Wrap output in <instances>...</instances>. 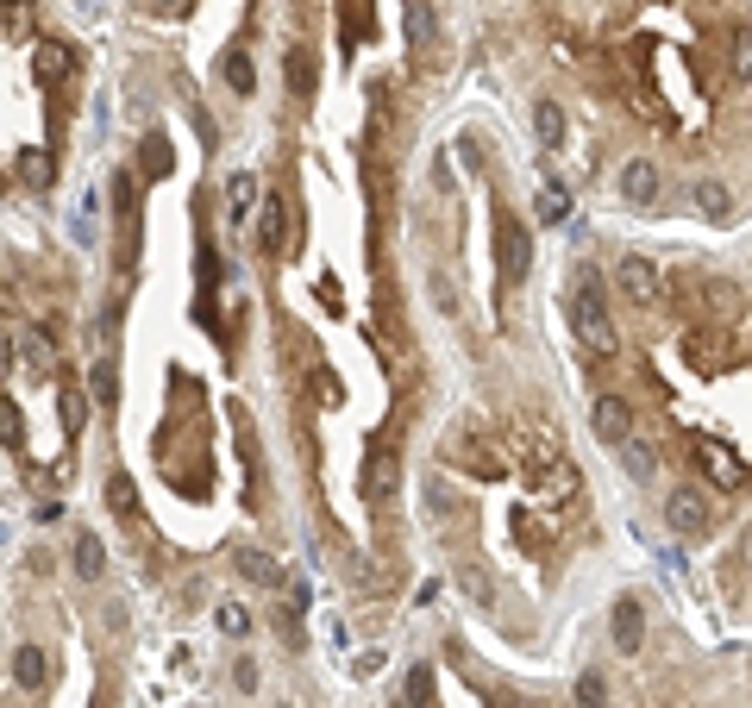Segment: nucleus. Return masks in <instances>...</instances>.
<instances>
[{
	"label": "nucleus",
	"mask_w": 752,
	"mask_h": 708,
	"mask_svg": "<svg viewBox=\"0 0 752 708\" xmlns=\"http://www.w3.org/2000/svg\"><path fill=\"white\" fill-rule=\"evenodd\" d=\"M571 326L596 358H615L621 351V333H615V314H608V295H602L596 270H577V282H571Z\"/></svg>",
	"instance_id": "nucleus-1"
},
{
	"label": "nucleus",
	"mask_w": 752,
	"mask_h": 708,
	"mask_svg": "<svg viewBox=\"0 0 752 708\" xmlns=\"http://www.w3.org/2000/svg\"><path fill=\"white\" fill-rule=\"evenodd\" d=\"M615 289L627 295V308H665V276H658V264L652 257H640V251H627V257H615Z\"/></svg>",
	"instance_id": "nucleus-2"
},
{
	"label": "nucleus",
	"mask_w": 752,
	"mask_h": 708,
	"mask_svg": "<svg viewBox=\"0 0 752 708\" xmlns=\"http://www.w3.org/2000/svg\"><path fill=\"white\" fill-rule=\"evenodd\" d=\"M402 489V445H395V427H383V439L370 445V464H364V495L370 502H395Z\"/></svg>",
	"instance_id": "nucleus-3"
},
{
	"label": "nucleus",
	"mask_w": 752,
	"mask_h": 708,
	"mask_svg": "<svg viewBox=\"0 0 752 708\" xmlns=\"http://www.w3.org/2000/svg\"><path fill=\"white\" fill-rule=\"evenodd\" d=\"M496 257H502V282H527V264H533V245H527V226L502 214L496 220Z\"/></svg>",
	"instance_id": "nucleus-4"
},
{
	"label": "nucleus",
	"mask_w": 752,
	"mask_h": 708,
	"mask_svg": "<svg viewBox=\"0 0 752 708\" xmlns=\"http://www.w3.org/2000/svg\"><path fill=\"white\" fill-rule=\"evenodd\" d=\"M590 427L602 445H627L633 439V401L627 395H602L596 408H590Z\"/></svg>",
	"instance_id": "nucleus-5"
},
{
	"label": "nucleus",
	"mask_w": 752,
	"mask_h": 708,
	"mask_svg": "<svg viewBox=\"0 0 752 708\" xmlns=\"http://www.w3.org/2000/svg\"><path fill=\"white\" fill-rule=\"evenodd\" d=\"M702 470H709L715 489H740L746 483V458L734 452V445H721V439H702Z\"/></svg>",
	"instance_id": "nucleus-6"
},
{
	"label": "nucleus",
	"mask_w": 752,
	"mask_h": 708,
	"mask_svg": "<svg viewBox=\"0 0 752 708\" xmlns=\"http://www.w3.org/2000/svg\"><path fill=\"white\" fill-rule=\"evenodd\" d=\"M665 521H671V533H709V502L696 489H671Z\"/></svg>",
	"instance_id": "nucleus-7"
},
{
	"label": "nucleus",
	"mask_w": 752,
	"mask_h": 708,
	"mask_svg": "<svg viewBox=\"0 0 752 708\" xmlns=\"http://www.w3.org/2000/svg\"><path fill=\"white\" fill-rule=\"evenodd\" d=\"M608 633H615V646L633 658V652L646 646V608L633 602V596H621V602H615V621H608Z\"/></svg>",
	"instance_id": "nucleus-8"
},
{
	"label": "nucleus",
	"mask_w": 752,
	"mask_h": 708,
	"mask_svg": "<svg viewBox=\"0 0 752 708\" xmlns=\"http://www.w3.org/2000/svg\"><path fill=\"white\" fill-rule=\"evenodd\" d=\"M621 195H627V207H652L658 201V163L633 157L627 170H621Z\"/></svg>",
	"instance_id": "nucleus-9"
},
{
	"label": "nucleus",
	"mask_w": 752,
	"mask_h": 708,
	"mask_svg": "<svg viewBox=\"0 0 752 708\" xmlns=\"http://www.w3.org/2000/svg\"><path fill=\"white\" fill-rule=\"evenodd\" d=\"M13 351H19V364H26V370H38V376L57 364V339L44 333V326H26V333L13 339Z\"/></svg>",
	"instance_id": "nucleus-10"
},
{
	"label": "nucleus",
	"mask_w": 752,
	"mask_h": 708,
	"mask_svg": "<svg viewBox=\"0 0 752 708\" xmlns=\"http://www.w3.org/2000/svg\"><path fill=\"white\" fill-rule=\"evenodd\" d=\"M251 214H257V176H251V170H232V176H226V220L245 226Z\"/></svg>",
	"instance_id": "nucleus-11"
},
{
	"label": "nucleus",
	"mask_w": 752,
	"mask_h": 708,
	"mask_svg": "<svg viewBox=\"0 0 752 708\" xmlns=\"http://www.w3.org/2000/svg\"><path fill=\"white\" fill-rule=\"evenodd\" d=\"M690 201H696V214H702V220H734V214H740L734 188H721V182H696V188H690Z\"/></svg>",
	"instance_id": "nucleus-12"
},
{
	"label": "nucleus",
	"mask_w": 752,
	"mask_h": 708,
	"mask_svg": "<svg viewBox=\"0 0 752 708\" xmlns=\"http://www.w3.org/2000/svg\"><path fill=\"white\" fill-rule=\"evenodd\" d=\"M44 677H51L44 652H38V646H19V652H13V683H19V690H44Z\"/></svg>",
	"instance_id": "nucleus-13"
},
{
	"label": "nucleus",
	"mask_w": 752,
	"mask_h": 708,
	"mask_svg": "<svg viewBox=\"0 0 752 708\" xmlns=\"http://www.w3.org/2000/svg\"><path fill=\"white\" fill-rule=\"evenodd\" d=\"M282 76H289V94L308 101V94H314V51H301V44H295V51L282 57Z\"/></svg>",
	"instance_id": "nucleus-14"
},
{
	"label": "nucleus",
	"mask_w": 752,
	"mask_h": 708,
	"mask_svg": "<svg viewBox=\"0 0 752 708\" xmlns=\"http://www.w3.org/2000/svg\"><path fill=\"white\" fill-rule=\"evenodd\" d=\"M533 132H539V145H546V151H558L564 145V107L558 101H539L533 107Z\"/></svg>",
	"instance_id": "nucleus-15"
},
{
	"label": "nucleus",
	"mask_w": 752,
	"mask_h": 708,
	"mask_svg": "<svg viewBox=\"0 0 752 708\" xmlns=\"http://www.w3.org/2000/svg\"><path fill=\"white\" fill-rule=\"evenodd\" d=\"M257 239H264L270 257H282V245H289V214H282V201H264V226H257Z\"/></svg>",
	"instance_id": "nucleus-16"
},
{
	"label": "nucleus",
	"mask_w": 752,
	"mask_h": 708,
	"mask_svg": "<svg viewBox=\"0 0 752 708\" xmlns=\"http://www.w3.org/2000/svg\"><path fill=\"white\" fill-rule=\"evenodd\" d=\"M32 69H38V82L51 88V82H63V76H69V51H63L57 38H44V44H38V63H32Z\"/></svg>",
	"instance_id": "nucleus-17"
},
{
	"label": "nucleus",
	"mask_w": 752,
	"mask_h": 708,
	"mask_svg": "<svg viewBox=\"0 0 752 708\" xmlns=\"http://www.w3.org/2000/svg\"><path fill=\"white\" fill-rule=\"evenodd\" d=\"M138 170H145L151 182H157V176H170V138H163V132H151L145 145H138Z\"/></svg>",
	"instance_id": "nucleus-18"
},
{
	"label": "nucleus",
	"mask_w": 752,
	"mask_h": 708,
	"mask_svg": "<svg viewBox=\"0 0 752 708\" xmlns=\"http://www.w3.org/2000/svg\"><path fill=\"white\" fill-rule=\"evenodd\" d=\"M107 571V546L94 533H76V577H101Z\"/></svg>",
	"instance_id": "nucleus-19"
},
{
	"label": "nucleus",
	"mask_w": 752,
	"mask_h": 708,
	"mask_svg": "<svg viewBox=\"0 0 752 708\" xmlns=\"http://www.w3.org/2000/svg\"><path fill=\"white\" fill-rule=\"evenodd\" d=\"M220 76H226V88H232V94H251V88H257V69H251V57H245V51H226Z\"/></svg>",
	"instance_id": "nucleus-20"
},
{
	"label": "nucleus",
	"mask_w": 752,
	"mask_h": 708,
	"mask_svg": "<svg viewBox=\"0 0 752 708\" xmlns=\"http://www.w3.org/2000/svg\"><path fill=\"white\" fill-rule=\"evenodd\" d=\"M107 502H113L120 521H138V489H132L126 477H107Z\"/></svg>",
	"instance_id": "nucleus-21"
},
{
	"label": "nucleus",
	"mask_w": 752,
	"mask_h": 708,
	"mask_svg": "<svg viewBox=\"0 0 752 708\" xmlns=\"http://www.w3.org/2000/svg\"><path fill=\"white\" fill-rule=\"evenodd\" d=\"M239 571H245L251 583H264V589H276V583H282V571H276V564H270L264 552H239Z\"/></svg>",
	"instance_id": "nucleus-22"
},
{
	"label": "nucleus",
	"mask_w": 752,
	"mask_h": 708,
	"mask_svg": "<svg viewBox=\"0 0 752 708\" xmlns=\"http://www.w3.org/2000/svg\"><path fill=\"white\" fill-rule=\"evenodd\" d=\"M615 452H621V464H627V477H652V445H640V439H627V445H615Z\"/></svg>",
	"instance_id": "nucleus-23"
},
{
	"label": "nucleus",
	"mask_w": 752,
	"mask_h": 708,
	"mask_svg": "<svg viewBox=\"0 0 752 708\" xmlns=\"http://www.w3.org/2000/svg\"><path fill=\"white\" fill-rule=\"evenodd\" d=\"M214 621H220L226 640H245V633H251V615H245L239 602H220V608H214Z\"/></svg>",
	"instance_id": "nucleus-24"
},
{
	"label": "nucleus",
	"mask_w": 752,
	"mask_h": 708,
	"mask_svg": "<svg viewBox=\"0 0 752 708\" xmlns=\"http://www.w3.org/2000/svg\"><path fill=\"white\" fill-rule=\"evenodd\" d=\"M0 445H13V452L26 445V420H19V408H13L7 395H0Z\"/></svg>",
	"instance_id": "nucleus-25"
},
{
	"label": "nucleus",
	"mask_w": 752,
	"mask_h": 708,
	"mask_svg": "<svg viewBox=\"0 0 752 708\" xmlns=\"http://www.w3.org/2000/svg\"><path fill=\"white\" fill-rule=\"evenodd\" d=\"M577 708H608V683H602V671H583V677H577Z\"/></svg>",
	"instance_id": "nucleus-26"
},
{
	"label": "nucleus",
	"mask_w": 752,
	"mask_h": 708,
	"mask_svg": "<svg viewBox=\"0 0 752 708\" xmlns=\"http://www.w3.org/2000/svg\"><path fill=\"white\" fill-rule=\"evenodd\" d=\"M63 427H69V433H82V427H88V395H82L76 383L63 389Z\"/></svg>",
	"instance_id": "nucleus-27"
},
{
	"label": "nucleus",
	"mask_w": 752,
	"mask_h": 708,
	"mask_svg": "<svg viewBox=\"0 0 752 708\" xmlns=\"http://www.w3.org/2000/svg\"><path fill=\"white\" fill-rule=\"evenodd\" d=\"M564 214H571V195H564V188H539V220L558 226Z\"/></svg>",
	"instance_id": "nucleus-28"
},
{
	"label": "nucleus",
	"mask_w": 752,
	"mask_h": 708,
	"mask_svg": "<svg viewBox=\"0 0 752 708\" xmlns=\"http://www.w3.org/2000/svg\"><path fill=\"white\" fill-rule=\"evenodd\" d=\"M94 395H101V401H113V358H101V364H94Z\"/></svg>",
	"instance_id": "nucleus-29"
},
{
	"label": "nucleus",
	"mask_w": 752,
	"mask_h": 708,
	"mask_svg": "<svg viewBox=\"0 0 752 708\" xmlns=\"http://www.w3.org/2000/svg\"><path fill=\"white\" fill-rule=\"evenodd\" d=\"M433 295H439V308H445V314H458V289H452L445 276H433Z\"/></svg>",
	"instance_id": "nucleus-30"
},
{
	"label": "nucleus",
	"mask_w": 752,
	"mask_h": 708,
	"mask_svg": "<svg viewBox=\"0 0 752 708\" xmlns=\"http://www.w3.org/2000/svg\"><path fill=\"white\" fill-rule=\"evenodd\" d=\"M232 683H239V690H257V665H251V658H239V665H232Z\"/></svg>",
	"instance_id": "nucleus-31"
}]
</instances>
